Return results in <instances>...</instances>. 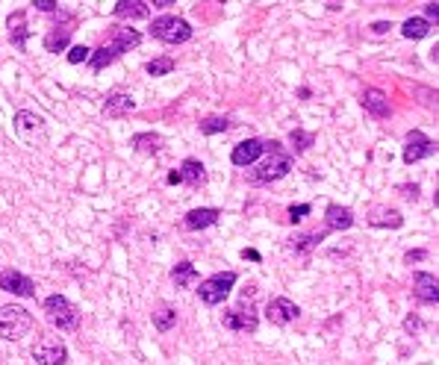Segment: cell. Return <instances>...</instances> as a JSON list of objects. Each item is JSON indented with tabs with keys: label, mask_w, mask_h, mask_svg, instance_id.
Returning <instances> with one entry per match:
<instances>
[{
	"label": "cell",
	"mask_w": 439,
	"mask_h": 365,
	"mask_svg": "<svg viewBox=\"0 0 439 365\" xmlns=\"http://www.w3.org/2000/svg\"><path fill=\"white\" fill-rule=\"evenodd\" d=\"M139 42H142V35L136 33L133 27H112V42L109 44H100L97 50H92V56H89L92 68L95 71H104L106 65H112V62L124 54V50L139 47Z\"/></svg>",
	"instance_id": "obj_1"
},
{
	"label": "cell",
	"mask_w": 439,
	"mask_h": 365,
	"mask_svg": "<svg viewBox=\"0 0 439 365\" xmlns=\"http://www.w3.org/2000/svg\"><path fill=\"white\" fill-rule=\"evenodd\" d=\"M33 330V316L30 309L15 307V304H6L0 307V339L6 342H18Z\"/></svg>",
	"instance_id": "obj_2"
},
{
	"label": "cell",
	"mask_w": 439,
	"mask_h": 365,
	"mask_svg": "<svg viewBox=\"0 0 439 365\" xmlns=\"http://www.w3.org/2000/svg\"><path fill=\"white\" fill-rule=\"evenodd\" d=\"M45 312H47V321L59 327V330H74L80 324V309L71 304L65 295H50L45 298Z\"/></svg>",
	"instance_id": "obj_3"
},
{
	"label": "cell",
	"mask_w": 439,
	"mask_h": 365,
	"mask_svg": "<svg viewBox=\"0 0 439 365\" xmlns=\"http://www.w3.org/2000/svg\"><path fill=\"white\" fill-rule=\"evenodd\" d=\"M150 35L166 44H183L192 39V27H189V21H183L177 15H162L150 24Z\"/></svg>",
	"instance_id": "obj_4"
},
{
	"label": "cell",
	"mask_w": 439,
	"mask_h": 365,
	"mask_svg": "<svg viewBox=\"0 0 439 365\" xmlns=\"http://www.w3.org/2000/svg\"><path fill=\"white\" fill-rule=\"evenodd\" d=\"M236 271H221V274H212V277H207L204 283H200V289H198V295H200V300H204L207 307H218V304H224L228 300V295H230V289L236 286Z\"/></svg>",
	"instance_id": "obj_5"
},
{
	"label": "cell",
	"mask_w": 439,
	"mask_h": 365,
	"mask_svg": "<svg viewBox=\"0 0 439 365\" xmlns=\"http://www.w3.org/2000/svg\"><path fill=\"white\" fill-rule=\"evenodd\" d=\"M224 327L228 330H236V333H257V327H260V318H257V309L254 304H248V298L242 300L239 307H233L224 312Z\"/></svg>",
	"instance_id": "obj_6"
},
{
	"label": "cell",
	"mask_w": 439,
	"mask_h": 365,
	"mask_svg": "<svg viewBox=\"0 0 439 365\" xmlns=\"http://www.w3.org/2000/svg\"><path fill=\"white\" fill-rule=\"evenodd\" d=\"M15 133L21 136V142H27L30 147L45 145V121L35 115V112L21 109L15 115Z\"/></svg>",
	"instance_id": "obj_7"
},
{
	"label": "cell",
	"mask_w": 439,
	"mask_h": 365,
	"mask_svg": "<svg viewBox=\"0 0 439 365\" xmlns=\"http://www.w3.org/2000/svg\"><path fill=\"white\" fill-rule=\"evenodd\" d=\"M292 171V156L286 154H271L269 162H262L257 171H250V183H274L286 177V174Z\"/></svg>",
	"instance_id": "obj_8"
},
{
	"label": "cell",
	"mask_w": 439,
	"mask_h": 365,
	"mask_svg": "<svg viewBox=\"0 0 439 365\" xmlns=\"http://www.w3.org/2000/svg\"><path fill=\"white\" fill-rule=\"evenodd\" d=\"M33 357L39 365H65L68 362V348L59 336H45L39 348L33 350Z\"/></svg>",
	"instance_id": "obj_9"
},
{
	"label": "cell",
	"mask_w": 439,
	"mask_h": 365,
	"mask_svg": "<svg viewBox=\"0 0 439 365\" xmlns=\"http://www.w3.org/2000/svg\"><path fill=\"white\" fill-rule=\"evenodd\" d=\"M0 289L9 292V295H18V298H33L35 295V283L30 280L27 274H21L15 268L0 271Z\"/></svg>",
	"instance_id": "obj_10"
},
{
	"label": "cell",
	"mask_w": 439,
	"mask_h": 365,
	"mask_svg": "<svg viewBox=\"0 0 439 365\" xmlns=\"http://www.w3.org/2000/svg\"><path fill=\"white\" fill-rule=\"evenodd\" d=\"M298 316H301V309H298V304H292L289 298H271L269 307H266V318H269L274 327L292 324Z\"/></svg>",
	"instance_id": "obj_11"
},
{
	"label": "cell",
	"mask_w": 439,
	"mask_h": 365,
	"mask_svg": "<svg viewBox=\"0 0 439 365\" xmlns=\"http://www.w3.org/2000/svg\"><path fill=\"white\" fill-rule=\"evenodd\" d=\"M433 150H436V145L422 130L407 133V142H404V162H407V165H413V162H419L424 156H431Z\"/></svg>",
	"instance_id": "obj_12"
},
{
	"label": "cell",
	"mask_w": 439,
	"mask_h": 365,
	"mask_svg": "<svg viewBox=\"0 0 439 365\" xmlns=\"http://www.w3.org/2000/svg\"><path fill=\"white\" fill-rule=\"evenodd\" d=\"M413 295H416L419 300H424V304H436V300H439L436 277L428 274V271H419L416 277H413Z\"/></svg>",
	"instance_id": "obj_13"
},
{
	"label": "cell",
	"mask_w": 439,
	"mask_h": 365,
	"mask_svg": "<svg viewBox=\"0 0 439 365\" xmlns=\"http://www.w3.org/2000/svg\"><path fill=\"white\" fill-rule=\"evenodd\" d=\"M262 154V142L260 138H248V142H239L233 147V165H239V168H248V165H254V162L260 159Z\"/></svg>",
	"instance_id": "obj_14"
},
{
	"label": "cell",
	"mask_w": 439,
	"mask_h": 365,
	"mask_svg": "<svg viewBox=\"0 0 439 365\" xmlns=\"http://www.w3.org/2000/svg\"><path fill=\"white\" fill-rule=\"evenodd\" d=\"M218 216H221V212H218V209H212V206L192 209V212H186L183 227H186V230H207V227H212V224L218 221Z\"/></svg>",
	"instance_id": "obj_15"
},
{
	"label": "cell",
	"mask_w": 439,
	"mask_h": 365,
	"mask_svg": "<svg viewBox=\"0 0 439 365\" xmlns=\"http://www.w3.org/2000/svg\"><path fill=\"white\" fill-rule=\"evenodd\" d=\"M362 106H366V112L372 118H390V97H386L381 89H366Z\"/></svg>",
	"instance_id": "obj_16"
},
{
	"label": "cell",
	"mask_w": 439,
	"mask_h": 365,
	"mask_svg": "<svg viewBox=\"0 0 439 365\" xmlns=\"http://www.w3.org/2000/svg\"><path fill=\"white\" fill-rule=\"evenodd\" d=\"M136 109V100L130 97V95H124V92H115L112 95L106 104H104V115L106 118H124L127 112H133Z\"/></svg>",
	"instance_id": "obj_17"
},
{
	"label": "cell",
	"mask_w": 439,
	"mask_h": 365,
	"mask_svg": "<svg viewBox=\"0 0 439 365\" xmlns=\"http://www.w3.org/2000/svg\"><path fill=\"white\" fill-rule=\"evenodd\" d=\"M27 35H30L27 15H24V12H12V15H9V42L15 44L18 50H24V47H27Z\"/></svg>",
	"instance_id": "obj_18"
},
{
	"label": "cell",
	"mask_w": 439,
	"mask_h": 365,
	"mask_svg": "<svg viewBox=\"0 0 439 365\" xmlns=\"http://www.w3.org/2000/svg\"><path fill=\"white\" fill-rule=\"evenodd\" d=\"M324 218H328V227H330V230H348L351 224H354V212H351L348 206L330 204L328 212H324Z\"/></svg>",
	"instance_id": "obj_19"
},
{
	"label": "cell",
	"mask_w": 439,
	"mask_h": 365,
	"mask_svg": "<svg viewBox=\"0 0 439 365\" xmlns=\"http://www.w3.org/2000/svg\"><path fill=\"white\" fill-rule=\"evenodd\" d=\"M171 280L177 289H192L200 277H198V268L192 266V262H177V266L171 268Z\"/></svg>",
	"instance_id": "obj_20"
},
{
	"label": "cell",
	"mask_w": 439,
	"mask_h": 365,
	"mask_svg": "<svg viewBox=\"0 0 439 365\" xmlns=\"http://www.w3.org/2000/svg\"><path fill=\"white\" fill-rule=\"evenodd\" d=\"M115 18H147L150 15V6L145 3V0H121V3H115Z\"/></svg>",
	"instance_id": "obj_21"
},
{
	"label": "cell",
	"mask_w": 439,
	"mask_h": 365,
	"mask_svg": "<svg viewBox=\"0 0 439 365\" xmlns=\"http://www.w3.org/2000/svg\"><path fill=\"white\" fill-rule=\"evenodd\" d=\"M177 177H180V183L198 188L200 183H204V165H200L198 159H186L180 165V171H177Z\"/></svg>",
	"instance_id": "obj_22"
},
{
	"label": "cell",
	"mask_w": 439,
	"mask_h": 365,
	"mask_svg": "<svg viewBox=\"0 0 439 365\" xmlns=\"http://www.w3.org/2000/svg\"><path fill=\"white\" fill-rule=\"evenodd\" d=\"M71 42V30L65 27H56V30H50L45 35V50H50V54H59V50H65Z\"/></svg>",
	"instance_id": "obj_23"
},
{
	"label": "cell",
	"mask_w": 439,
	"mask_h": 365,
	"mask_svg": "<svg viewBox=\"0 0 439 365\" xmlns=\"http://www.w3.org/2000/svg\"><path fill=\"white\" fill-rule=\"evenodd\" d=\"M369 221L374 224V227H401V224H404L398 209H374Z\"/></svg>",
	"instance_id": "obj_24"
},
{
	"label": "cell",
	"mask_w": 439,
	"mask_h": 365,
	"mask_svg": "<svg viewBox=\"0 0 439 365\" xmlns=\"http://www.w3.org/2000/svg\"><path fill=\"white\" fill-rule=\"evenodd\" d=\"M139 154H157V150L162 147V138L157 133H139V136H133V142H130Z\"/></svg>",
	"instance_id": "obj_25"
},
{
	"label": "cell",
	"mask_w": 439,
	"mask_h": 365,
	"mask_svg": "<svg viewBox=\"0 0 439 365\" xmlns=\"http://www.w3.org/2000/svg\"><path fill=\"white\" fill-rule=\"evenodd\" d=\"M174 324H177V309H174V307H159V309H154V327H157L159 333H168Z\"/></svg>",
	"instance_id": "obj_26"
},
{
	"label": "cell",
	"mask_w": 439,
	"mask_h": 365,
	"mask_svg": "<svg viewBox=\"0 0 439 365\" xmlns=\"http://www.w3.org/2000/svg\"><path fill=\"white\" fill-rule=\"evenodd\" d=\"M401 33H404L407 39H424V35L431 33V24L424 18H407L404 27H401Z\"/></svg>",
	"instance_id": "obj_27"
},
{
	"label": "cell",
	"mask_w": 439,
	"mask_h": 365,
	"mask_svg": "<svg viewBox=\"0 0 439 365\" xmlns=\"http://www.w3.org/2000/svg\"><path fill=\"white\" fill-rule=\"evenodd\" d=\"M145 71L150 74V77H166V74L174 71V59H171V56H157V59L147 62Z\"/></svg>",
	"instance_id": "obj_28"
},
{
	"label": "cell",
	"mask_w": 439,
	"mask_h": 365,
	"mask_svg": "<svg viewBox=\"0 0 439 365\" xmlns=\"http://www.w3.org/2000/svg\"><path fill=\"white\" fill-rule=\"evenodd\" d=\"M224 130H230V121H228V118L212 115V118L200 121V133H207V136H216V133H224Z\"/></svg>",
	"instance_id": "obj_29"
},
{
	"label": "cell",
	"mask_w": 439,
	"mask_h": 365,
	"mask_svg": "<svg viewBox=\"0 0 439 365\" xmlns=\"http://www.w3.org/2000/svg\"><path fill=\"white\" fill-rule=\"evenodd\" d=\"M289 142L295 145V154H304V150L312 145V133H304V130H292V133H289Z\"/></svg>",
	"instance_id": "obj_30"
},
{
	"label": "cell",
	"mask_w": 439,
	"mask_h": 365,
	"mask_svg": "<svg viewBox=\"0 0 439 365\" xmlns=\"http://www.w3.org/2000/svg\"><path fill=\"white\" fill-rule=\"evenodd\" d=\"M295 242V250H312L319 242H324V233H312V236H298V238H292Z\"/></svg>",
	"instance_id": "obj_31"
},
{
	"label": "cell",
	"mask_w": 439,
	"mask_h": 365,
	"mask_svg": "<svg viewBox=\"0 0 439 365\" xmlns=\"http://www.w3.org/2000/svg\"><path fill=\"white\" fill-rule=\"evenodd\" d=\"M89 56H92V50L86 47V44H74V47L68 50V62H71V65H80V62H86Z\"/></svg>",
	"instance_id": "obj_32"
},
{
	"label": "cell",
	"mask_w": 439,
	"mask_h": 365,
	"mask_svg": "<svg viewBox=\"0 0 439 365\" xmlns=\"http://www.w3.org/2000/svg\"><path fill=\"white\" fill-rule=\"evenodd\" d=\"M304 216H310V204H298V206H289V221H301Z\"/></svg>",
	"instance_id": "obj_33"
},
{
	"label": "cell",
	"mask_w": 439,
	"mask_h": 365,
	"mask_svg": "<svg viewBox=\"0 0 439 365\" xmlns=\"http://www.w3.org/2000/svg\"><path fill=\"white\" fill-rule=\"evenodd\" d=\"M424 21H439V3H424Z\"/></svg>",
	"instance_id": "obj_34"
},
{
	"label": "cell",
	"mask_w": 439,
	"mask_h": 365,
	"mask_svg": "<svg viewBox=\"0 0 439 365\" xmlns=\"http://www.w3.org/2000/svg\"><path fill=\"white\" fill-rule=\"evenodd\" d=\"M33 6H35V9H42V12H54L59 3H54V0H33Z\"/></svg>",
	"instance_id": "obj_35"
},
{
	"label": "cell",
	"mask_w": 439,
	"mask_h": 365,
	"mask_svg": "<svg viewBox=\"0 0 439 365\" xmlns=\"http://www.w3.org/2000/svg\"><path fill=\"white\" fill-rule=\"evenodd\" d=\"M407 262H410V266H413V262H419V259H424V250H410V254L404 257Z\"/></svg>",
	"instance_id": "obj_36"
},
{
	"label": "cell",
	"mask_w": 439,
	"mask_h": 365,
	"mask_svg": "<svg viewBox=\"0 0 439 365\" xmlns=\"http://www.w3.org/2000/svg\"><path fill=\"white\" fill-rule=\"evenodd\" d=\"M401 192H407V197L416 200L419 197V186H401Z\"/></svg>",
	"instance_id": "obj_37"
},
{
	"label": "cell",
	"mask_w": 439,
	"mask_h": 365,
	"mask_svg": "<svg viewBox=\"0 0 439 365\" xmlns=\"http://www.w3.org/2000/svg\"><path fill=\"white\" fill-rule=\"evenodd\" d=\"M404 327H407V330H410V333H416V330H419V327H422V324H419V318H413V316H410V318L404 321Z\"/></svg>",
	"instance_id": "obj_38"
},
{
	"label": "cell",
	"mask_w": 439,
	"mask_h": 365,
	"mask_svg": "<svg viewBox=\"0 0 439 365\" xmlns=\"http://www.w3.org/2000/svg\"><path fill=\"white\" fill-rule=\"evenodd\" d=\"M372 30H374V33H378V35H381V33H386V30H392V24H386V21H378V24H374V27H372Z\"/></svg>",
	"instance_id": "obj_39"
},
{
	"label": "cell",
	"mask_w": 439,
	"mask_h": 365,
	"mask_svg": "<svg viewBox=\"0 0 439 365\" xmlns=\"http://www.w3.org/2000/svg\"><path fill=\"white\" fill-rule=\"evenodd\" d=\"M242 257H245V259H254V262H260V254H257V250H250V248H245V250H242Z\"/></svg>",
	"instance_id": "obj_40"
}]
</instances>
